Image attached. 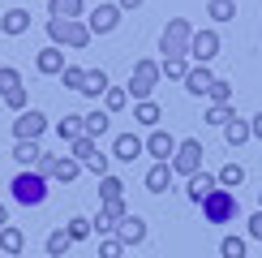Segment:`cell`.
Listing matches in <instances>:
<instances>
[{
  "label": "cell",
  "instance_id": "obj_1",
  "mask_svg": "<svg viewBox=\"0 0 262 258\" xmlns=\"http://www.w3.org/2000/svg\"><path fill=\"white\" fill-rule=\"evenodd\" d=\"M189 39H193V26L185 17H172L159 35V52L163 60H189Z\"/></svg>",
  "mask_w": 262,
  "mask_h": 258
},
{
  "label": "cell",
  "instance_id": "obj_2",
  "mask_svg": "<svg viewBox=\"0 0 262 258\" xmlns=\"http://www.w3.org/2000/svg\"><path fill=\"white\" fill-rule=\"evenodd\" d=\"M9 193H13L17 207H43V198H48V177L43 172H17L13 185H9Z\"/></svg>",
  "mask_w": 262,
  "mask_h": 258
},
{
  "label": "cell",
  "instance_id": "obj_3",
  "mask_svg": "<svg viewBox=\"0 0 262 258\" xmlns=\"http://www.w3.org/2000/svg\"><path fill=\"white\" fill-rule=\"evenodd\" d=\"M48 35H52V43H56V48H86V43H91L95 35H91V26H86V22L78 17V22H64V17H48Z\"/></svg>",
  "mask_w": 262,
  "mask_h": 258
},
{
  "label": "cell",
  "instance_id": "obj_4",
  "mask_svg": "<svg viewBox=\"0 0 262 258\" xmlns=\"http://www.w3.org/2000/svg\"><path fill=\"white\" fill-rule=\"evenodd\" d=\"M159 78H163V69H159V60H138L134 64V73H129V99L134 103H146L150 99V91L159 86Z\"/></svg>",
  "mask_w": 262,
  "mask_h": 258
},
{
  "label": "cell",
  "instance_id": "obj_5",
  "mask_svg": "<svg viewBox=\"0 0 262 258\" xmlns=\"http://www.w3.org/2000/svg\"><path fill=\"white\" fill-rule=\"evenodd\" d=\"M202 220L206 224H232L236 220V189H215L202 202Z\"/></svg>",
  "mask_w": 262,
  "mask_h": 258
},
{
  "label": "cell",
  "instance_id": "obj_6",
  "mask_svg": "<svg viewBox=\"0 0 262 258\" xmlns=\"http://www.w3.org/2000/svg\"><path fill=\"white\" fill-rule=\"evenodd\" d=\"M202 155H206V146L198 142V138H185V142H177V155H172V172L189 181L193 172H202Z\"/></svg>",
  "mask_w": 262,
  "mask_h": 258
},
{
  "label": "cell",
  "instance_id": "obj_7",
  "mask_svg": "<svg viewBox=\"0 0 262 258\" xmlns=\"http://www.w3.org/2000/svg\"><path fill=\"white\" fill-rule=\"evenodd\" d=\"M215 56H220V30H193V39H189V60L193 64H211Z\"/></svg>",
  "mask_w": 262,
  "mask_h": 258
},
{
  "label": "cell",
  "instance_id": "obj_8",
  "mask_svg": "<svg viewBox=\"0 0 262 258\" xmlns=\"http://www.w3.org/2000/svg\"><path fill=\"white\" fill-rule=\"evenodd\" d=\"M43 129H48V116H43L39 107H26V112H17V121H13V138L17 142H39Z\"/></svg>",
  "mask_w": 262,
  "mask_h": 258
},
{
  "label": "cell",
  "instance_id": "obj_9",
  "mask_svg": "<svg viewBox=\"0 0 262 258\" xmlns=\"http://www.w3.org/2000/svg\"><path fill=\"white\" fill-rule=\"evenodd\" d=\"M86 26H91V35H112L121 26V5H95L91 17H86Z\"/></svg>",
  "mask_w": 262,
  "mask_h": 258
},
{
  "label": "cell",
  "instance_id": "obj_10",
  "mask_svg": "<svg viewBox=\"0 0 262 258\" xmlns=\"http://www.w3.org/2000/svg\"><path fill=\"white\" fill-rule=\"evenodd\" d=\"M125 215H129V207H125V198H116V202H103V207H99V215H95V220H91V228L99 232V236H107V232L116 228V224L125 220Z\"/></svg>",
  "mask_w": 262,
  "mask_h": 258
},
{
  "label": "cell",
  "instance_id": "obj_11",
  "mask_svg": "<svg viewBox=\"0 0 262 258\" xmlns=\"http://www.w3.org/2000/svg\"><path fill=\"white\" fill-rule=\"evenodd\" d=\"M146 155H155V164H172V155H177V138H172L168 129H150Z\"/></svg>",
  "mask_w": 262,
  "mask_h": 258
},
{
  "label": "cell",
  "instance_id": "obj_12",
  "mask_svg": "<svg viewBox=\"0 0 262 258\" xmlns=\"http://www.w3.org/2000/svg\"><path fill=\"white\" fill-rule=\"evenodd\" d=\"M35 69L43 73V78H60V73H64V52L56 48V43H48V48L35 56Z\"/></svg>",
  "mask_w": 262,
  "mask_h": 258
},
{
  "label": "cell",
  "instance_id": "obj_13",
  "mask_svg": "<svg viewBox=\"0 0 262 258\" xmlns=\"http://www.w3.org/2000/svg\"><path fill=\"white\" fill-rule=\"evenodd\" d=\"M142 150H146V142H142L138 134H116V142H112V159H121V164H134Z\"/></svg>",
  "mask_w": 262,
  "mask_h": 258
},
{
  "label": "cell",
  "instance_id": "obj_14",
  "mask_svg": "<svg viewBox=\"0 0 262 258\" xmlns=\"http://www.w3.org/2000/svg\"><path fill=\"white\" fill-rule=\"evenodd\" d=\"M211 86H215L211 64H189V73H185V91H189V95H206Z\"/></svg>",
  "mask_w": 262,
  "mask_h": 258
},
{
  "label": "cell",
  "instance_id": "obj_15",
  "mask_svg": "<svg viewBox=\"0 0 262 258\" xmlns=\"http://www.w3.org/2000/svg\"><path fill=\"white\" fill-rule=\"evenodd\" d=\"M0 30H5L9 39H17V35H26L30 30V9H21V5H13L5 17H0Z\"/></svg>",
  "mask_w": 262,
  "mask_h": 258
},
{
  "label": "cell",
  "instance_id": "obj_16",
  "mask_svg": "<svg viewBox=\"0 0 262 258\" xmlns=\"http://www.w3.org/2000/svg\"><path fill=\"white\" fill-rule=\"evenodd\" d=\"M116 236H121L125 245H142L146 241V220H142V215H125V220L116 224Z\"/></svg>",
  "mask_w": 262,
  "mask_h": 258
},
{
  "label": "cell",
  "instance_id": "obj_17",
  "mask_svg": "<svg viewBox=\"0 0 262 258\" xmlns=\"http://www.w3.org/2000/svg\"><path fill=\"white\" fill-rule=\"evenodd\" d=\"M215 189H220V181H215L211 172H193V177H189V202H198V207L211 198Z\"/></svg>",
  "mask_w": 262,
  "mask_h": 258
},
{
  "label": "cell",
  "instance_id": "obj_18",
  "mask_svg": "<svg viewBox=\"0 0 262 258\" xmlns=\"http://www.w3.org/2000/svg\"><path fill=\"white\" fill-rule=\"evenodd\" d=\"M172 177H177L172 164H155V168L146 172V189H150V193H168V189H172Z\"/></svg>",
  "mask_w": 262,
  "mask_h": 258
},
{
  "label": "cell",
  "instance_id": "obj_19",
  "mask_svg": "<svg viewBox=\"0 0 262 258\" xmlns=\"http://www.w3.org/2000/svg\"><path fill=\"white\" fill-rule=\"evenodd\" d=\"M48 13L52 17H64V22H78L86 13V0H48Z\"/></svg>",
  "mask_w": 262,
  "mask_h": 258
},
{
  "label": "cell",
  "instance_id": "obj_20",
  "mask_svg": "<svg viewBox=\"0 0 262 258\" xmlns=\"http://www.w3.org/2000/svg\"><path fill=\"white\" fill-rule=\"evenodd\" d=\"M249 138H254V129H249V121H236V116H232V121L224 125V142L232 146V150H236V146H245Z\"/></svg>",
  "mask_w": 262,
  "mask_h": 258
},
{
  "label": "cell",
  "instance_id": "obj_21",
  "mask_svg": "<svg viewBox=\"0 0 262 258\" xmlns=\"http://www.w3.org/2000/svg\"><path fill=\"white\" fill-rule=\"evenodd\" d=\"M21 245H26V232L17 224H5L0 228V254H21Z\"/></svg>",
  "mask_w": 262,
  "mask_h": 258
},
{
  "label": "cell",
  "instance_id": "obj_22",
  "mask_svg": "<svg viewBox=\"0 0 262 258\" xmlns=\"http://www.w3.org/2000/svg\"><path fill=\"white\" fill-rule=\"evenodd\" d=\"M56 134H60V142H78V138L86 134V116H78V112H69L64 121L56 125Z\"/></svg>",
  "mask_w": 262,
  "mask_h": 258
},
{
  "label": "cell",
  "instance_id": "obj_23",
  "mask_svg": "<svg viewBox=\"0 0 262 258\" xmlns=\"http://www.w3.org/2000/svg\"><path fill=\"white\" fill-rule=\"evenodd\" d=\"M52 177L69 185V181H78V177H82V164H78L73 155H56V164H52Z\"/></svg>",
  "mask_w": 262,
  "mask_h": 258
},
{
  "label": "cell",
  "instance_id": "obj_24",
  "mask_svg": "<svg viewBox=\"0 0 262 258\" xmlns=\"http://www.w3.org/2000/svg\"><path fill=\"white\" fill-rule=\"evenodd\" d=\"M134 121H138V125H146V129H159V121H163L159 103H155V99H146V103H134Z\"/></svg>",
  "mask_w": 262,
  "mask_h": 258
},
{
  "label": "cell",
  "instance_id": "obj_25",
  "mask_svg": "<svg viewBox=\"0 0 262 258\" xmlns=\"http://www.w3.org/2000/svg\"><path fill=\"white\" fill-rule=\"evenodd\" d=\"M82 95H91V99H99V95H107V73H103V69H86Z\"/></svg>",
  "mask_w": 262,
  "mask_h": 258
},
{
  "label": "cell",
  "instance_id": "obj_26",
  "mask_svg": "<svg viewBox=\"0 0 262 258\" xmlns=\"http://www.w3.org/2000/svg\"><path fill=\"white\" fill-rule=\"evenodd\" d=\"M107 125H112V112H99V107H95V112H86V134H91L95 142L107 134Z\"/></svg>",
  "mask_w": 262,
  "mask_h": 258
},
{
  "label": "cell",
  "instance_id": "obj_27",
  "mask_svg": "<svg viewBox=\"0 0 262 258\" xmlns=\"http://www.w3.org/2000/svg\"><path fill=\"white\" fill-rule=\"evenodd\" d=\"M215 181H220V189H236L245 181V168L241 164H224L220 172H215Z\"/></svg>",
  "mask_w": 262,
  "mask_h": 258
},
{
  "label": "cell",
  "instance_id": "obj_28",
  "mask_svg": "<svg viewBox=\"0 0 262 258\" xmlns=\"http://www.w3.org/2000/svg\"><path fill=\"white\" fill-rule=\"evenodd\" d=\"M99 198H103V202L125 198V181H121V177H112V172H107V177H99Z\"/></svg>",
  "mask_w": 262,
  "mask_h": 258
},
{
  "label": "cell",
  "instance_id": "obj_29",
  "mask_svg": "<svg viewBox=\"0 0 262 258\" xmlns=\"http://www.w3.org/2000/svg\"><path fill=\"white\" fill-rule=\"evenodd\" d=\"M39 155H43L39 142H13V159H17L21 168H35V164H39Z\"/></svg>",
  "mask_w": 262,
  "mask_h": 258
},
{
  "label": "cell",
  "instance_id": "obj_30",
  "mask_svg": "<svg viewBox=\"0 0 262 258\" xmlns=\"http://www.w3.org/2000/svg\"><path fill=\"white\" fill-rule=\"evenodd\" d=\"M69 232H64V228H56V232H48V258H64V254H69Z\"/></svg>",
  "mask_w": 262,
  "mask_h": 258
},
{
  "label": "cell",
  "instance_id": "obj_31",
  "mask_svg": "<svg viewBox=\"0 0 262 258\" xmlns=\"http://www.w3.org/2000/svg\"><path fill=\"white\" fill-rule=\"evenodd\" d=\"M69 150H73V159H78V164H86V159H91L95 150H99V142H95L91 134H82L78 142H69Z\"/></svg>",
  "mask_w": 262,
  "mask_h": 258
},
{
  "label": "cell",
  "instance_id": "obj_32",
  "mask_svg": "<svg viewBox=\"0 0 262 258\" xmlns=\"http://www.w3.org/2000/svg\"><path fill=\"white\" fill-rule=\"evenodd\" d=\"M125 103H129V91H125V86H107V95H103V112H121Z\"/></svg>",
  "mask_w": 262,
  "mask_h": 258
},
{
  "label": "cell",
  "instance_id": "obj_33",
  "mask_svg": "<svg viewBox=\"0 0 262 258\" xmlns=\"http://www.w3.org/2000/svg\"><path fill=\"white\" fill-rule=\"evenodd\" d=\"M64 232H69V241H86L95 228H91V220H86V215H73V220L64 224Z\"/></svg>",
  "mask_w": 262,
  "mask_h": 258
},
{
  "label": "cell",
  "instance_id": "obj_34",
  "mask_svg": "<svg viewBox=\"0 0 262 258\" xmlns=\"http://www.w3.org/2000/svg\"><path fill=\"white\" fill-rule=\"evenodd\" d=\"M99 258H125V241L116 232H107L103 241H99Z\"/></svg>",
  "mask_w": 262,
  "mask_h": 258
},
{
  "label": "cell",
  "instance_id": "obj_35",
  "mask_svg": "<svg viewBox=\"0 0 262 258\" xmlns=\"http://www.w3.org/2000/svg\"><path fill=\"white\" fill-rule=\"evenodd\" d=\"M232 116H236V112H232V103H211V112H206V125H220V129H224Z\"/></svg>",
  "mask_w": 262,
  "mask_h": 258
},
{
  "label": "cell",
  "instance_id": "obj_36",
  "mask_svg": "<svg viewBox=\"0 0 262 258\" xmlns=\"http://www.w3.org/2000/svg\"><path fill=\"white\" fill-rule=\"evenodd\" d=\"M220 258H245V236H224L220 241Z\"/></svg>",
  "mask_w": 262,
  "mask_h": 258
},
{
  "label": "cell",
  "instance_id": "obj_37",
  "mask_svg": "<svg viewBox=\"0 0 262 258\" xmlns=\"http://www.w3.org/2000/svg\"><path fill=\"white\" fill-rule=\"evenodd\" d=\"M17 86H21V73L13 69V64H0V95L17 91Z\"/></svg>",
  "mask_w": 262,
  "mask_h": 258
},
{
  "label": "cell",
  "instance_id": "obj_38",
  "mask_svg": "<svg viewBox=\"0 0 262 258\" xmlns=\"http://www.w3.org/2000/svg\"><path fill=\"white\" fill-rule=\"evenodd\" d=\"M211 17L215 22H232L236 17V0H211Z\"/></svg>",
  "mask_w": 262,
  "mask_h": 258
},
{
  "label": "cell",
  "instance_id": "obj_39",
  "mask_svg": "<svg viewBox=\"0 0 262 258\" xmlns=\"http://www.w3.org/2000/svg\"><path fill=\"white\" fill-rule=\"evenodd\" d=\"M60 82L69 86V91H82V82H86V69H78V64H64V73H60Z\"/></svg>",
  "mask_w": 262,
  "mask_h": 258
},
{
  "label": "cell",
  "instance_id": "obj_40",
  "mask_svg": "<svg viewBox=\"0 0 262 258\" xmlns=\"http://www.w3.org/2000/svg\"><path fill=\"white\" fill-rule=\"evenodd\" d=\"M26 103H30L26 86H17V91H9V95H5V107H9V112H26Z\"/></svg>",
  "mask_w": 262,
  "mask_h": 258
},
{
  "label": "cell",
  "instance_id": "obj_41",
  "mask_svg": "<svg viewBox=\"0 0 262 258\" xmlns=\"http://www.w3.org/2000/svg\"><path fill=\"white\" fill-rule=\"evenodd\" d=\"M107 164H112V155H103V150H95V155L91 159H86V172H95V177H107Z\"/></svg>",
  "mask_w": 262,
  "mask_h": 258
},
{
  "label": "cell",
  "instance_id": "obj_42",
  "mask_svg": "<svg viewBox=\"0 0 262 258\" xmlns=\"http://www.w3.org/2000/svg\"><path fill=\"white\" fill-rule=\"evenodd\" d=\"M159 69H163V73H168V78H172V82H185V73H189V60H163V64H159Z\"/></svg>",
  "mask_w": 262,
  "mask_h": 258
},
{
  "label": "cell",
  "instance_id": "obj_43",
  "mask_svg": "<svg viewBox=\"0 0 262 258\" xmlns=\"http://www.w3.org/2000/svg\"><path fill=\"white\" fill-rule=\"evenodd\" d=\"M206 95H211V103H232V86L220 82V78H215V86H211Z\"/></svg>",
  "mask_w": 262,
  "mask_h": 258
},
{
  "label": "cell",
  "instance_id": "obj_44",
  "mask_svg": "<svg viewBox=\"0 0 262 258\" xmlns=\"http://www.w3.org/2000/svg\"><path fill=\"white\" fill-rule=\"evenodd\" d=\"M249 236H254V241H262V211L249 215Z\"/></svg>",
  "mask_w": 262,
  "mask_h": 258
},
{
  "label": "cell",
  "instance_id": "obj_45",
  "mask_svg": "<svg viewBox=\"0 0 262 258\" xmlns=\"http://www.w3.org/2000/svg\"><path fill=\"white\" fill-rule=\"evenodd\" d=\"M249 129H254V138H258V142H262V112L254 116V121H249Z\"/></svg>",
  "mask_w": 262,
  "mask_h": 258
},
{
  "label": "cell",
  "instance_id": "obj_46",
  "mask_svg": "<svg viewBox=\"0 0 262 258\" xmlns=\"http://www.w3.org/2000/svg\"><path fill=\"white\" fill-rule=\"evenodd\" d=\"M5 224H9V207H5V202H0V228H5Z\"/></svg>",
  "mask_w": 262,
  "mask_h": 258
},
{
  "label": "cell",
  "instance_id": "obj_47",
  "mask_svg": "<svg viewBox=\"0 0 262 258\" xmlns=\"http://www.w3.org/2000/svg\"><path fill=\"white\" fill-rule=\"evenodd\" d=\"M116 5H121V9H138L142 0H116Z\"/></svg>",
  "mask_w": 262,
  "mask_h": 258
},
{
  "label": "cell",
  "instance_id": "obj_48",
  "mask_svg": "<svg viewBox=\"0 0 262 258\" xmlns=\"http://www.w3.org/2000/svg\"><path fill=\"white\" fill-rule=\"evenodd\" d=\"M258 211H262V193H258Z\"/></svg>",
  "mask_w": 262,
  "mask_h": 258
},
{
  "label": "cell",
  "instance_id": "obj_49",
  "mask_svg": "<svg viewBox=\"0 0 262 258\" xmlns=\"http://www.w3.org/2000/svg\"><path fill=\"white\" fill-rule=\"evenodd\" d=\"M125 258H129V254H125Z\"/></svg>",
  "mask_w": 262,
  "mask_h": 258
}]
</instances>
